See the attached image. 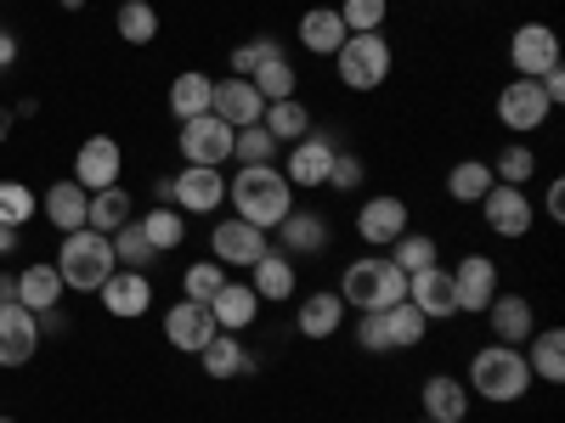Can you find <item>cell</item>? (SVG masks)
<instances>
[{
  "instance_id": "12",
  "label": "cell",
  "mask_w": 565,
  "mask_h": 423,
  "mask_svg": "<svg viewBox=\"0 0 565 423\" xmlns=\"http://www.w3.org/2000/svg\"><path fill=\"white\" fill-rule=\"evenodd\" d=\"M452 300H458V311H487V305L498 300V265H492L487 254L458 260V271H452Z\"/></svg>"
},
{
  "instance_id": "33",
  "label": "cell",
  "mask_w": 565,
  "mask_h": 423,
  "mask_svg": "<svg viewBox=\"0 0 565 423\" xmlns=\"http://www.w3.org/2000/svg\"><path fill=\"white\" fill-rule=\"evenodd\" d=\"M260 124L271 130V141H300V135H311V113H306V102H300V97H282V102H266Z\"/></svg>"
},
{
  "instance_id": "49",
  "label": "cell",
  "mask_w": 565,
  "mask_h": 423,
  "mask_svg": "<svg viewBox=\"0 0 565 423\" xmlns=\"http://www.w3.org/2000/svg\"><path fill=\"white\" fill-rule=\"evenodd\" d=\"M362 159L356 153H334V164H328V181L322 186H334V193H351V186H362Z\"/></svg>"
},
{
  "instance_id": "30",
  "label": "cell",
  "mask_w": 565,
  "mask_h": 423,
  "mask_svg": "<svg viewBox=\"0 0 565 423\" xmlns=\"http://www.w3.org/2000/svg\"><path fill=\"white\" fill-rule=\"evenodd\" d=\"M125 220H130V193H125V186H103V193H90V209H85V226L90 231L114 238Z\"/></svg>"
},
{
  "instance_id": "21",
  "label": "cell",
  "mask_w": 565,
  "mask_h": 423,
  "mask_svg": "<svg viewBox=\"0 0 565 423\" xmlns=\"http://www.w3.org/2000/svg\"><path fill=\"white\" fill-rule=\"evenodd\" d=\"M328 164H334V141L328 135H300L289 153V186H322Z\"/></svg>"
},
{
  "instance_id": "44",
  "label": "cell",
  "mask_w": 565,
  "mask_h": 423,
  "mask_svg": "<svg viewBox=\"0 0 565 423\" xmlns=\"http://www.w3.org/2000/svg\"><path fill=\"white\" fill-rule=\"evenodd\" d=\"M424 265H436V243L424 238V231H402L396 238V271H424Z\"/></svg>"
},
{
  "instance_id": "8",
  "label": "cell",
  "mask_w": 565,
  "mask_h": 423,
  "mask_svg": "<svg viewBox=\"0 0 565 423\" xmlns=\"http://www.w3.org/2000/svg\"><path fill=\"white\" fill-rule=\"evenodd\" d=\"M554 102L543 97V85L537 79H509L503 85V97H498V119L514 130V135H532L537 124H548Z\"/></svg>"
},
{
  "instance_id": "6",
  "label": "cell",
  "mask_w": 565,
  "mask_h": 423,
  "mask_svg": "<svg viewBox=\"0 0 565 423\" xmlns=\"http://www.w3.org/2000/svg\"><path fill=\"white\" fill-rule=\"evenodd\" d=\"M232 130L226 119H215V113H199V119H181V135H175V148H181V159L186 164H204V170H221L226 159H232Z\"/></svg>"
},
{
  "instance_id": "43",
  "label": "cell",
  "mask_w": 565,
  "mask_h": 423,
  "mask_svg": "<svg viewBox=\"0 0 565 423\" xmlns=\"http://www.w3.org/2000/svg\"><path fill=\"white\" fill-rule=\"evenodd\" d=\"M271 153H277V141L266 124H244L232 135V159H244V164H271Z\"/></svg>"
},
{
  "instance_id": "42",
  "label": "cell",
  "mask_w": 565,
  "mask_h": 423,
  "mask_svg": "<svg viewBox=\"0 0 565 423\" xmlns=\"http://www.w3.org/2000/svg\"><path fill=\"white\" fill-rule=\"evenodd\" d=\"M385 7H391V0H345V7H334V12H340L345 34H380Z\"/></svg>"
},
{
  "instance_id": "3",
  "label": "cell",
  "mask_w": 565,
  "mask_h": 423,
  "mask_svg": "<svg viewBox=\"0 0 565 423\" xmlns=\"http://www.w3.org/2000/svg\"><path fill=\"white\" fill-rule=\"evenodd\" d=\"M469 390L487 395V401H521L532 390V367L514 345L476 350V361H469Z\"/></svg>"
},
{
  "instance_id": "38",
  "label": "cell",
  "mask_w": 565,
  "mask_h": 423,
  "mask_svg": "<svg viewBox=\"0 0 565 423\" xmlns=\"http://www.w3.org/2000/svg\"><path fill=\"white\" fill-rule=\"evenodd\" d=\"M141 231H148V243H153L159 254H170V249H181V238H186V220H181L170 204H159L153 215H141Z\"/></svg>"
},
{
  "instance_id": "52",
  "label": "cell",
  "mask_w": 565,
  "mask_h": 423,
  "mask_svg": "<svg viewBox=\"0 0 565 423\" xmlns=\"http://www.w3.org/2000/svg\"><path fill=\"white\" fill-rule=\"evenodd\" d=\"M0 305H18V276H0Z\"/></svg>"
},
{
  "instance_id": "25",
  "label": "cell",
  "mask_w": 565,
  "mask_h": 423,
  "mask_svg": "<svg viewBox=\"0 0 565 423\" xmlns=\"http://www.w3.org/2000/svg\"><path fill=\"white\" fill-rule=\"evenodd\" d=\"M85 209H90V193L79 181H57L52 193H45V220H52L57 231H79L85 226Z\"/></svg>"
},
{
  "instance_id": "50",
  "label": "cell",
  "mask_w": 565,
  "mask_h": 423,
  "mask_svg": "<svg viewBox=\"0 0 565 423\" xmlns=\"http://www.w3.org/2000/svg\"><path fill=\"white\" fill-rule=\"evenodd\" d=\"M548 220H565V186L559 181L548 186Z\"/></svg>"
},
{
  "instance_id": "1",
  "label": "cell",
  "mask_w": 565,
  "mask_h": 423,
  "mask_svg": "<svg viewBox=\"0 0 565 423\" xmlns=\"http://www.w3.org/2000/svg\"><path fill=\"white\" fill-rule=\"evenodd\" d=\"M226 198H232V209H238V220L271 231V226H282V215L295 209V186H289V175L271 170V164H244L238 181L226 186Z\"/></svg>"
},
{
  "instance_id": "32",
  "label": "cell",
  "mask_w": 565,
  "mask_h": 423,
  "mask_svg": "<svg viewBox=\"0 0 565 423\" xmlns=\"http://www.w3.org/2000/svg\"><path fill=\"white\" fill-rule=\"evenodd\" d=\"M108 243H114V265H125V271H148V265L159 260V249L148 243V231H141V220H125Z\"/></svg>"
},
{
  "instance_id": "53",
  "label": "cell",
  "mask_w": 565,
  "mask_h": 423,
  "mask_svg": "<svg viewBox=\"0 0 565 423\" xmlns=\"http://www.w3.org/2000/svg\"><path fill=\"white\" fill-rule=\"evenodd\" d=\"M18 249V226H0V254H12Z\"/></svg>"
},
{
  "instance_id": "41",
  "label": "cell",
  "mask_w": 565,
  "mask_h": 423,
  "mask_svg": "<svg viewBox=\"0 0 565 423\" xmlns=\"http://www.w3.org/2000/svg\"><path fill=\"white\" fill-rule=\"evenodd\" d=\"M119 34H125V45H148L153 34H159V12L148 7V0H125L119 7Z\"/></svg>"
},
{
  "instance_id": "34",
  "label": "cell",
  "mask_w": 565,
  "mask_h": 423,
  "mask_svg": "<svg viewBox=\"0 0 565 423\" xmlns=\"http://www.w3.org/2000/svg\"><path fill=\"white\" fill-rule=\"evenodd\" d=\"M526 367L537 372L543 384H559V379H565V334H559V327H543V334L532 339Z\"/></svg>"
},
{
  "instance_id": "19",
  "label": "cell",
  "mask_w": 565,
  "mask_h": 423,
  "mask_svg": "<svg viewBox=\"0 0 565 423\" xmlns=\"http://www.w3.org/2000/svg\"><path fill=\"white\" fill-rule=\"evenodd\" d=\"M356 231H362V243H373V249L396 243L407 231V204L402 198H367V209L356 215Z\"/></svg>"
},
{
  "instance_id": "31",
  "label": "cell",
  "mask_w": 565,
  "mask_h": 423,
  "mask_svg": "<svg viewBox=\"0 0 565 423\" xmlns=\"http://www.w3.org/2000/svg\"><path fill=\"white\" fill-rule=\"evenodd\" d=\"M210 102H215V79L210 74H181L170 85V113L175 119H199V113H210Z\"/></svg>"
},
{
  "instance_id": "46",
  "label": "cell",
  "mask_w": 565,
  "mask_h": 423,
  "mask_svg": "<svg viewBox=\"0 0 565 423\" xmlns=\"http://www.w3.org/2000/svg\"><path fill=\"white\" fill-rule=\"evenodd\" d=\"M532 170H537L532 148H521V141H514V148H503V153H498V170H492V175H503V186H526V181H532Z\"/></svg>"
},
{
  "instance_id": "40",
  "label": "cell",
  "mask_w": 565,
  "mask_h": 423,
  "mask_svg": "<svg viewBox=\"0 0 565 423\" xmlns=\"http://www.w3.org/2000/svg\"><path fill=\"white\" fill-rule=\"evenodd\" d=\"M385 327H391V345H396V350H413V345L424 339V327H430V316H424L418 305H407V300H402V305H391V311H385Z\"/></svg>"
},
{
  "instance_id": "5",
  "label": "cell",
  "mask_w": 565,
  "mask_h": 423,
  "mask_svg": "<svg viewBox=\"0 0 565 423\" xmlns=\"http://www.w3.org/2000/svg\"><path fill=\"white\" fill-rule=\"evenodd\" d=\"M334 63H340V79L351 90H373V85H385V74H391V40L385 34H345Z\"/></svg>"
},
{
  "instance_id": "23",
  "label": "cell",
  "mask_w": 565,
  "mask_h": 423,
  "mask_svg": "<svg viewBox=\"0 0 565 423\" xmlns=\"http://www.w3.org/2000/svg\"><path fill=\"white\" fill-rule=\"evenodd\" d=\"M300 45H306V52H317V57H334L340 45H345L340 12H334V7H311V12L300 18Z\"/></svg>"
},
{
  "instance_id": "57",
  "label": "cell",
  "mask_w": 565,
  "mask_h": 423,
  "mask_svg": "<svg viewBox=\"0 0 565 423\" xmlns=\"http://www.w3.org/2000/svg\"><path fill=\"white\" fill-rule=\"evenodd\" d=\"M418 423H430V417H418Z\"/></svg>"
},
{
  "instance_id": "54",
  "label": "cell",
  "mask_w": 565,
  "mask_h": 423,
  "mask_svg": "<svg viewBox=\"0 0 565 423\" xmlns=\"http://www.w3.org/2000/svg\"><path fill=\"white\" fill-rule=\"evenodd\" d=\"M7 135H12V113H7V108H0V141H7Z\"/></svg>"
},
{
  "instance_id": "4",
  "label": "cell",
  "mask_w": 565,
  "mask_h": 423,
  "mask_svg": "<svg viewBox=\"0 0 565 423\" xmlns=\"http://www.w3.org/2000/svg\"><path fill=\"white\" fill-rule=\"evenodd\" d=\"M340 300L356 311H391L407 300V271H396V260H351Z\"/></svg>"
},
{
  "instance_id": "29",
  "label": "cell",
  "mask_w": 565,
  "mask_h": 423,
  "mask_svg": "<svg viewBox=\"0 0 565 423\" xmlns=\"http://www.w3.org/2000/svg\"><path fill=\"white\" fill-rule=\"evenodd\" d=\"M199 361H204V372L210 379H232V372H255V356L232 339V334H215L204 350H199Z\"/></svg>"
},
{
  "instance_id": "55",
  "label": "cell",
  "mask_w": 565,
  "mask_h": 423,
  "mask_svg": "<svg viewBox=\"0 0 565 423\" xmlns=\"http://www.w3.org/2000/svg\"><path fill=\"white\" fill-rule=\"evenodd\" d=\"M57 7H63V12H79V7H85V0H57Z\"/></svg>"
},
{
  "instance_id": "24",
  "label": "cell",
  "mask_w": 565,
  "mask_h": 423,
  "mask_svg": "<svg viewBox=\"0 0 565 423\" xmlns=\"http://www.w3.org/2000/svg\"><path fill=\"white\" fill-rule=\"evenodd\" d=\"M63 300V276H57V265H29V271H18V305L23 311H52Z\"/></svg>"
},
{
  "instance_id": "56",
  "label": "cell",
  "mask_w": 565,
  "mask_h": 423,
  "mask_svg": "<svg viewBox=\"0 0 565 423\" xmlns=\"http://www.w3.org/2000/svg\"><path fill=\"white\" fill-rule=\"evenodd\" d=\"M0 423H12V417H7V412H0Z\"/></svg>"
},
{
  "instance_id": "37",
  "label": "cell",
  "mask_w": 565,
  "mask_h": 423,
  "mask_svg": "<svg viewBox=\"0 0 565 423\" xmlns=\"http://www.w3.org/2000/svg\"><path fill=\"white\" fill-rule=\"evenodd\" d=\"M221 289H226V265L221 260H199V265H186V276H181V294L193 305H210Z\"/></svg>"
},
{
  "instance_id": "10",
  "label": "cell",
  "mask_w": 565,
  "mask_h": 423,
  "mask_svg": "<svg viewBox=\"0 0 565 423\" xmlns=\"http://www.w3.org/2000/svg\"><path fill=\"white\" fill-rule=\"evenodd\" d=\"M210 254H215L221 265H255V260L266 254V231L249 226V220H238V215H226V220H215V231H210Z\"/></svg>"
},
{
  "instance_id": "26",
  "label": "cell",
  "mask_w": 565,
  "mask_h": 423,
  "mask_svg": "<svg viewBox=\"0 0 565 423\" xmlns=\"http://www.w3.org/2000/svg\"><path fill=\"white\" fill-rule=\"evenodd\" d=\"M340 322H345V300L340 294H306V305H300V334L306 339H334Z\"/></svg>"
},
{
  "instance_id": "20",
  "label": "cell",
  "mask_w": 565,
  "mask_h": 423,
  "mask_svg": "<svg viewBox=\"0 0 565 423\" xmlns=\"http://www.w3.org/2000/svg\"><path fill=\"white\" fill-rule=\"evenodd\" d=\"M210 316H215L221 334H238V327H249L260 316V294L249 289V282H226V289L210 300Z\"/></svg>"
},
{
  "instance_id": "9",
  "label": "cell",
  "mask_w": 565,
  "mask_h": 423,
  "mask_svg": "<svg viewBox=\"0 0 565 423\" xmlns=\"http://www.w3.org/2000/svg\"><path fill=\"white\" fill-rule=\"evenodd\" d=\"M119 170H125V153L114 135H90L79 141L74 153V181L85 186V193H103V186H119Z\"/></svg>"
},
{
  "instance_id": "28",
  "label": "cell",
  "mask_w": 565,
  "mask_h": 423,
  "mask_svg": "<svg viewBox=\"0 0 565 423\" xmlns=\"http://www.w3.org/2000/svg\"><path fill=\"white\" fill-rule=\"evenodd\" d=\"M469 412V390L458 379H430L424 384V417L430 423H463Z\"/></svg>"
},
{
  "instance_id": "18",
  "label": "cell",
  "mask_w": 565,
  "mask_h": 423,
  "mask_svg": "<svg viewBox=\"0 0 565 423\" xmlns=\"http://www.w3.org/2000/svg\"><path fill=\"white\" fill-rule=\"evenodd\" d=\"M407 305H418L424 316H458V300H452V271L441 265H424L407 276Z\"/></svg>"
},
{
  "instance_id": "48",
  "label": "cell",
  "mask_w": 565,
  "mask_h": 423,
  "mask_svg": "<svg viewBox=\"0 0 565 423\" xmlns=\"http://www.w3.org/2000/svg\"><path fill=\"white\" fill-rule=\"evenodd\" d=\"M356 345L373 350V356L396 350V345H391V327H385V311H362V322H356Z\"/></svg>"
},
{
  "instance_id": "36",
  "label": "cell",
  "mask_w": 565,
  "mask_h": 423,
  "mask_svg": "<svg viewBox=\"0 0 565 423\" xmlns=\"http://www.w3.org/2000/svg\"><path fill=\"white\" fill-rule=\"evenodd\" d=\"M487 186H492V170H487L481 159H463V164H452V175H447V193H452L458 204H481Z\"/></svg>"
},
{
  "instance_id": "35",
  "label": "cell",
  "mask_w": 565,
  "mask_h": 423,
  "mask_svg": "<svg viewBox=\"0 0 565 423\" xmlns=\"http://www.w3.org/2000/svg\"><path fill=\"white\" fill-rule=\"evenodd\" d=\"M282 243H289L295 254H317V249L328 243L322 215H311V209H306V215H295V209H289V215H282Z\"/></svg>"
},
{
  "instance_id": "13",
  "label": "cell",
  "mask_w": 565,
  "mask_h": 423,
  "mask_svg": "<svg viewBox=\"0 0 565 423\" xmlns=\"http://www.w3.org/2000/svg\"><path fill=\"white\" fill-rule=\"evenodd\" d=\"M40 350V322L23 305H0V367H23Z\"/></svg>"
},
{
  "instance_id": "47",
  "label": "cell",
  "mask_w": 565,
  "mask_h": 423,
  "mask_svg": "<svg viewBox=\"0 0 565 423\" xmlns=\"http://www.w3.org/2000/svg\"><path fill=\"white\" fill-rule=\"evenodd\" d=\"M271 57H282L277 40H249V45H238V52H232V74L249 79V74H255L260 63H271Z\"/></svg>"
},
{
  "instance_id": "16",
  "label": "cell",
  "mask_w": 565,
  "mask_h": 423,
  "mask_svg": "<svg viewBox=\"0 0 565 423\" xmlns=\"http://www.w3.org/2000/svg\"><path fill=\"white\" fill-rule=\"evenodd\" d=\"M487 226L498 231V238H526L532 231V204L521 186H487Z\"/></svg>"
},
{
  "instance_id": "11",
  "label": "cell",
  "mask_w": 565,
  "mask_h": 423,
  "mask_svg": "<svg viewBox=\"0 0 565 423\" xmlns=\"http://www.w3.org/2000/svg\"><path fill=\"white\" fill-rule=\"evenodd\" d=\"M221 198H226L221 170L186 164V170L170 181V204H175V209H186V215H210V209H221Z\"/></svg>"
},
{
  "instance_id": "45",
  "label": "cell",
  "mask_w": 565,
  "mask_h": 423,
  "mask_svg": "<svg viewBox=\"0 0 565 423\" xmlns=\"http://www.w3.org/2000/svg\"><path fill=\"white\" fill-rule=\"evenodd\" d=\"M34 220V193L23 181H0V226H23Z\"/></svg>"
},
{
  "instance_id": "27",
  "label": "cell",
  "mask_w": 565,
  "mask_h": 423,
  "mask_svg": "<svg viewBox=\"0 0 565 423\" xmlns=\"http://www.w3.org/2000/svg\"><path fill=\"white\" fill-rule=\"evenodd\" d=\"M249 271H255L249 289H255L260 300H289V294H295V260H289V254H271V249H266Z\"/></svg>"
},
{
  "instance_id": "22",
  "label": "cell",
  "mask_w": 565,
  "mask_h": 423,
  "mask_svg": "<svg viewBox=\"0 0 565 423\" xmlns=\"http://www.w3.org/2000/svg\"><path fill=\"white\" fill-rule=\"evenodd\" d=\"M487 316H492L498 345H526V339H532V305H526L521 294H498V300L487 305Z\"/></svg>"
},
{
  "instance_id": "51",
  "label": "cell",
  "mask_w": 565,
  "mask_h": 423,
  "mask_svg": "<svg viewBox=\"0 0 565 423\" xmlns=\"http://www.w3.org/2000/svg\"><path fill=\"white\" fill-rule=\"evenodd\" d=\"M12 63H18V40L0 29V68H12Z\"/></svg>"
},
{
  "instance_id": "2",
  "label": "cell",
  "mask_w": 565,
  "mask_h": 423,
  "mask_svg": "<svg viewBox=\"0 0 565 423\" xmlns=\"http://www.w3.org/2000/svg\"><path fill=\"white\" fill-rule=\"evenodd\" d=\"M114 271H119V265H114V243L103 238V231H90V226L63 231V249H57V276H63V289L97 294Z\"/></svg>"
},
{
  "instance_id": "7",
  "label": "cell",
  "mask_w": 565,
  "mask_h": 423,
  "mask_svg": "<svg viewBox=\"0 0 565 423\" xmlns=\"http://www.w3.org/2000/svg\"><path fill=\"white\" fill-rule=\"evenodd\" d=\"M509 63L521 79H543L548 68H559V40L548 23H521L509 40Z\"/></svg>"
},
{
  "instance_id": "17",
  "label": "cell",
  "mask_w": 565,
  "mask_h": 423,
  "mask_svg": "<svg viewBox=\"0 0 565 423\" xmlns=\"http://www.w3.org/2000/svg\"><path fill=\"white\" fill-rule=\"evenodd\" d=\"M210 113H215V119H226L232 130H244V124H260L266 102H260V90H255L249 79H221V85H215Z\"/></svg>"
},
{
  "instance_id": "14",
  "label": "cell",
  "mask_w": 565,
  "mask_h": 423,
  "mask_svg": "<svg viewBox=\"0 0 565 423\" xmlns=\"http://www.w3.org/2000/svg\"><path fill=\"white\" fill-rule=\"evenodd\" d=\"M97 294H103V311H108V316H125V322H136L141 311L153 305V282H148V271H125V265H119V271L103 282Z\"/></svg>"
},
{
  "instance_id": "15",
  "label": "cell",
  "mask_w": 565,
  "mask_h": 423,
  "mask_svg": "<svg viewBox=\"0 0 565 423\" xmlns=\"http://www.w3.org/2000/svg\"><path fill=\"white\" fill-rule=\"evenodd\" d=\"M221 334L215 327V316H210V305H193V300H181V305H170V316H164V339L175 345V350H204L210 339Z\"/></svg>"
},
{
  "instance_id": "39",
  "label": "cell",
  "mask_w": 565,
  "mask_h": 423,
  "mask_svg": "<svg viewBox=\"0 0 565 423\" xmlns=\"http://www.w3.org/2000/svg\"><path fill=\"white\" fill-rule=\"evenodd\" d=\"M249 85L260 90V102H282V97H295V68H289V57L260 63V68L249 74Z\"/></svg>"
}]
</instances>
